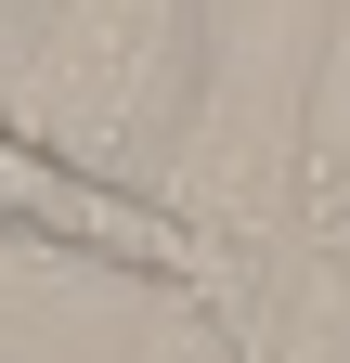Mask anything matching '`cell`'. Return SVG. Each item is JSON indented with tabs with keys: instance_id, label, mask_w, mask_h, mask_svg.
<instances>
[{
	"instance_id": "obj_1",
	"label": "cell",
	"mask_w": 350,
	"mask_h": 363,
	"mask_svg": "<svg viewBox=\"0 0 350 363\" xmlns=\"http://www.w3.org/2000/svg\"><path fill=\"white\" fill-rule=\"evenodd\" d=\"M195 78H208L195 0H52L26 52V117L91 169H143L195 130Z\"/></svg>"
},
{
	"instance_id": "obj_2",
	"label": "cell",
	"mask_w": 350,
	"mask_h": 363,
	"mask_svg": "<svg viewBox=\"0 0 350 363\" xmlns=\"http://www.w3.org/2000/svg\"><path fill=\"white\" fill-rule=\"evenodd\" d=\"M0 234L52 247V259H91V272H130V286H169V298H234V259L169 195H143L130 169L65 156L26 104H0Z\"/></svg>"
}]
</instances>
